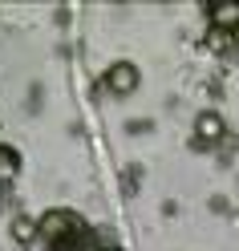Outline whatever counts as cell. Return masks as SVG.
<instances>
[{"label": "cell", "mask_w": 239, "mask_h": 251, "mask_svg": "<svg viewBox=\"0 0 239 251\" xmlns=\"http://www.w3.org/2000/svg\"><path fill=\"white\" fill-rule=\"evenodd\" d=\"M77 227H81V223H77V215H69V211H45L37 219V235H41V239H53V243L73 239Z\"/></svg>", "instance_id": "1"}, {"label": "cell", "mask_w": 239, "mask_h": 251, "mask_svg": "<svg viewBox=\"0 0 239 251\" xmlns=\"http://www.w3.org/2000/svg\"><path fill=\"white\" fill-rule=\"evenodd\" d=\"M106 85L114 89V93H134L138 89V65H130V61H118V65H109V73H106Z\"/></svg>", "instance_id": "2"}, {"label": "cell", "mask_w": 239, "mask_h": 251, "mask_svg": "<svg viewBox=\"0 0 239 251\" xmlns=\"http://www.w3.org/2000/svg\"><path fill=\"white\" fill-rule=\"evenodd\" d=\"M207 12H211V25H215V28H227V33H235V28H239V0H219V4H207Z\"/></svg>", "instance_id": "3"}, {"label": "cell", "mask_w": 239, "mask_h": 251, "mask_svg": "<svg viewBox=\"0 0 239 251\" xmlns=\"http://www.w3.org/2000/svg\"><path fill=\"white\" fill-rule=\"evenodd\" d=\"M223 134H227V126H223V118H219V114H199V118H195V138H199L203 146L219 142Z\"/></svg>", "instance_id": "4"}, {"label": "cell", "mask_w": 239, "mask_h": 251, "mask_svg": "<svg viewBox=\"0 0 239 251\" xmlns=\"http://www.w3.org/2000/svg\"><path fill=\"white\" fill-rule=\"evenodd\" d=\"M17 170H21V158L8 146H0V182H12V178H17Z\"/></svg>", "instance_id": "5"}, {"label": "cell", "mask_w": 239, "mask_h": 251, "mask_svg": "<svg viewBox=\"0 0 239 251\" xmlns=\"http://www.w3.org/2000/svg\"><path fill=\"white\" fill-rule=\"evenodd\" d=\"M12 239H17V243H33L37 239V223L25 219V215H17V219H12Z\"/></svg>", "instance_id": "6"}, {"label": "cell", "mask_w": 239, "mask_h": 251, "mask_svg": "<svg viewBox=\"0 0 239 251\" xmlns=\"http://www.w3.org/2000/svg\"><path fill=\"white\" fill-rule=\"evenodd\" d=\"M235 45V33H227V28H207V49H215V53H223V49H231Z\"/></svg>", "instance_id": "7"}, {"label": "cell", "mask_w": 239, "mask_h": 251, "mask_svg": "<svg viewBox=\"0 0 239 251\" xmlns=\"http://www.w3.org/2000/svg\"><path fill=\"white\" fill-rule=\"evenodd\" d=\"M235 45H239V28H235Z\"/></svg>", "instance_id": "8"}, {"label": "cell", "mask_w": 239, "mask_h": 251, "mask_svg": "<svg viewBox=\"0 0 239 251\" xmlns=\"http://www.w3.org/2000/svg\"><path fill=\"white\" fill-rule=\"evenodd\" d=\"M106 251H122V247H106Z\"/></svg>", "instance_id": "9"}]
</instances>
